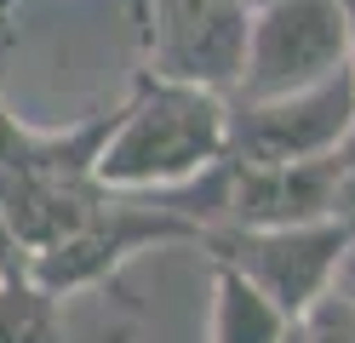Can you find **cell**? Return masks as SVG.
<instances>
[{
  "label": "cell",
  "mask_w": 355,
  "mask_h": 343,
  "mask_svg": "<svg viewBox=\"0 0 355 343\" xmlns=\"http://www.w3.org/2000/svg\"><path fill=\"white\" fill-rule=\"evenodd\" d=\"M224 149H230V98L138 75L132 98L109 121V137L92 160V183L103 195L178 189V183L224 166Z\"/></svg>",
  "instance_id": "6da1fadb"
},
{
  "label": "cell",
  "mask_w": 355,
  "mask_h": 343,
  "mask_svg": "<svg viewBox=\"0 0 355 343\" xmlns=\"http://www.w3.org/2000/svg\"><path fill=\"white\" fill-rule=\"evenodd\" d=\"M344 75V17L338 0H275L247 23V58L230 103H263L286 91H309Z\"/></svg>",
  "instance_id": "7a4b0ae2"
},
{
  "label": "cell",
  "mask_w": 355,
  "mask_h": 343,
  "mask_svg": "<svg viewBox=\"0 0 355 343\" xmlns=\"http://www.w3.org/2000/svg\"><path fill=\"white\" fill-rule=\"evenodd\" d=\"M349 229L355 223L338 218V223H304V229H201V240L212 263H230L286 320H304L327 297Z\"/></svg>",
  "instance_id": "3957f363"
},
{
  "label": "cell",
  "mask_w": 355,
  "mask_h": 343,
  "mask_svg": "<svg viewBox=\"0 0 355 343\" xmlns=\"http://www.w3.org/2000/svg\"><path fill=\"white\" fill-rule=\"evenodd\" d=\"M247 0H144V75L230 98L247 58Z\"/></svg>",
  "instance_id": "277c9868"
},
{
  "label": "cell",
  "mask_w": 355,
  "mask_h": 343,
  "mask_svg": "<svg viewBox=\"0 0 355 343\" xmlns=\"http://www.w3.org/2000/svg\"><path fill=\"white\" fill-rule=\"evenodd\" d=\"M355 126V80L349 69L309 91L263 103H230V166H298V160H327Z\"/></svg>",
  "instance_id": "5b68a950"
},
{
  "label": "cell",
  "mask_w": 355,
  "mask_h": 343,
  "mask_svg": "<svg viewBox=\"0 0 355 343\" xmlns=\"http://www.w3.org/2000/svg\"><path fill=\"white\" fill-rule=\"evenodd\" d=\"M155 240H201V223L184 218L178 206H132L121 195H103L98 212L75 235H63L29 258V281L46 286L52 297L80 292V286H103L126 258L149 252Z\"/></svg>",
  "instance_id": "8992f818"
},
{
  "label": "cell",
  "mask_w": 355,
  "mask_h": 343,
  "mask_svg": "<svg viewBox=\"0 0 355 343\" xmlns=\"http://www.w3.org/2000/svg\"><path fill=\"white\" fill-rule=\"evenodd\" d=\"M224 229H304L344 218L338 155L298 166H230L224 160ZM349 223V218H344Z\"/></svg>",
  "instance_id": "52a82bcc"
},
{
  "label": "cell",
  "mask_w": 355,
  "mask_h": 343,
  "mask_svg": "<svg viewBox=\"0 0 355 343\" xmlns=\"http://www.w3.org/2000/svg\"><path fill=\"white\" fill-rule=\"evenodd\" d=\"M298 320H286L247 274L212 263V343H281Z\"/></svg>",
  "instance_id": "ba28073f"
},
{
  "label": "cell",
  "mask_w": 355,
  "mask_h": 343,
  "mask_svg": "<svg viewBox=\"0 0 355 343\" xmlns=\"http://www.w3.org/2000/svg\"><path fill=\"white\" fill-rule=\"evenodd\" d=\"M0 343H69L58 297L35 286L29 274L0 281Z\"/></svg>",
  "instance_id": "9c48e42d"
},
{
  "label": "cell",
  "mask_w": 355,
  "mask_h": 343,
  "mask_svg": "<svg viewBox=\"0 0 355 343\" xmlns=\"http://www.w3.org/2000/svg\"><path fill=\"white\" fill-rule=\"evenodd\" d=\"M298 326H304L309 343H355V309L338 304V297H321V304L309 309Z\"/></svg>",
  "instance_id": "30bf717a"
},
{
  "label": "cell",
  "mask_w": 355,
  "mask_h": 343,
  "mask_svg": "<svg viewBox=\"0 0 355 343\" xmlns=\"http://www.w3.org/2000/svg\"><path fill=\"white\" fill-rule=\"evenodd\" d=\"M327 297H338V304H349V309H355V229H349V240H344V258H338V269H332V286H327Z\"/></svg>",
  "instance_id": "8fae6325"
},
{
  "label": "cell",
  "mask_w": 355,
  "mask_h": 343,
  "mask_svg": "<svg viewBox=\"0 0 355 343\" xmlns=\"http://www.w3.org/2000/svg\"><path fill=\"white\" fill-rule=\"evenodd\" d=\"M338 177H344V218L355 223V126H349V137L338 143Z\"/></svg>",
  "instance_id": "7c38bea8"
},
{
  "label": "cell",
  "mask_w": 355,
  "mask_h": 343,
  "mask_svg": "<svg viewBox=\"0 0 355 343\" xmlns=\"http://www.w3.org/2000/svg\"><path fill=\"white\" fill-rule=\"evenodd\" d=\"M338 17H344V69L355 80V0H338Z\"/></svg>",
  "instance_id": "4fadbf2b"
},
{
  "label": "cell",
  "mask_w": 355,
  "mask_h": 343,
  "mask_svg": "<svg viewBox=\"0 0 355 343\" xmlns=\"http://www.w3.org/2000/svg\"><path fill=\"white\" fill-rule=\"evenodd\" d=\"M281 343H309V337H304V326H293V332H286Z\"/></svg>",
  "instance_id": "5bb4252c"
},
{
  "label": "cell",
  "mask_w": 355,
  "mask_h": 343,
  "mask_svg": "<svg viewBox=\"0 0 355 343\" xmlns=\"http://www.w3.org/2000/svg\"><path fill=\"white\" fill-rule=\"evenodd\" d=\"M258 6H275V0H247V12H258Z\"/></svg>",
  "instance_id": "9a60e30c"
},
{
  "label": "cell",
  "mask_w": 355,
  "mask_h": 343,
  "mask_svg": "<svg viewBox=\"0 0 355 343\" xmlns=\"http://www.w3.org/2000/svg\"><path fill=\"white\" fill-rule=\"evenodd\" d=\"M0 281H6V274H0Z\"/></svg>",
  "instance_id": "2e32d148"
}]
</instances>
